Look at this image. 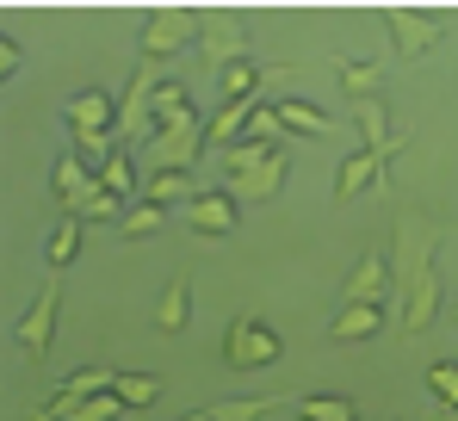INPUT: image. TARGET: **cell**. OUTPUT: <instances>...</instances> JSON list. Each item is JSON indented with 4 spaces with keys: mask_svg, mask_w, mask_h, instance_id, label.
Listing matches in <instances>:
<instances>
[{
    "mask_svg": "<svg viewBox=\"0 0 458 421\" xmlns=\"http://www.w3.org/2000/svg\"><path fill=\"white\" fill-rule=\"evenodd\" d=\"M211 421H273V403L267 397H229L211 409Z\"/></svg>",
    "mask_w": 458,
    "mask_h": 421,
    "instance_id": "obj_29",
    "label": "cell"
},
{
    "mask_svg": "<svg viewBox=\"0 0 458 421\" xmlns=\"http://www.w3.org/2000/svg\"><path fill=\"white\" fill-rule=\"evenodd\" d=\"M199 50L217 63V74H224L229 63H242V25H235V19H205V38H199Z\"/></svg>",
    "mask_w": 458,
    "mask_h": 421,
    "instance_id": "obj_19",
    "label": "cell"
},
{
    "mask_svg": "<svg viewBox=\"0 0 458 421\" xmlns=\"http://www.w3.org/2000/svg\"><path fill=\"white\" fill-rule=\"evenodd\" d=\"M279 353H285L279 329H267L260 316L229 322V335H224V365H229V372H260V365H273Z\"/></svg>",
    "mask_w": 458,
    "mask_h": 421,
    "instance_id": "obj_3",
    "label": "cell"
},
{
    "mask_svg": "<svg viewBox=\"0 0 458 421\" xmlns=\"http://www.w3.org/2000/svg\"><path fill=\"white\" fill-rule=\"evenodd\" d=\"M273 112H279V125H285L292 137H322V131H328V112H322V106H310V99H298V93L273 99Z\"/></svg>",
    "mask_w": 458,
    "mask_h": 421,
    "instance_id": "obj_21",
    "label": "cell"
},
{
    "mask_svg": "<svg viewBox=\"0 0 458 421\" xmlns=\"http://www.w3.org/2000/svg\"><path fill=\"white\" fill-rule=\"evenodd\" d=\"M124 416V403H118V391H106V397H87L69 421H118Z\"/></svg>",
    "mask_w": 458,
    "mask_h": 421,
    "instance_id": "obj_33",
    "label": "cell"
},
{
    "mask_svg": "<svg viewBox=\"0 0 458 421\" xmlns=\"http://www.w3.org/2000/svg\"><path fill=\"white\" fill-rule=\"evenodd\" d=\"M186 316H192V273H174V285H167L161 304H155V322H161V335H180Z\"/></svg>",
    "mask_w": 458,
    "mask_h": 421,
    "instance_id": "obj_20",
    "label": "cell"
},
{
    "mask_svg": "<svg viewBox=\"0 0 458 421\" xmlns=\"http://www.w3.org/2000/svg\"><path fill=\"white\" fill-rule=\"evenodd\" d=\"M384 25H390V38H396L403 56H428V50H434V19H428V13H415V6H390Z\"/></svg>",
    "mask_w": 458,
    "mask_h": 421,
    "instance_id": "obj_12",
    "label": "cell"
},
{
    "mask_svg": "<svg viewBox=\"0 0 458 421\" xmlns=\"http://www.w3.org/2000/svg\"><path fill=\"white\" fill-rule=\"evenodd\" d=\"M69 131H75V155L106 161L112 155V131H118V99L106 87H87L69 99Z\"/></svg>",
    "mask_w": 458,
    "mask_h": 421,
    "instance_id": "obj_2",
    "label": "cell"
},
{
    "mask_svg": "<svg viewBox=\"0 0 458 421\" xmlns=\"http://www.w3.org/2000/svg\"><path fill=\"white\" fill-rule=\"evenodd\" d=\"M0 74H19V44L13 38H0Z\"/></svg>",
    "mask_w": 458,
    "mask_h": 421,
    "instance_id": "obj_35",
    "label": "cell"
},
{
    "mask_svg": "<svg viewBox=\"0 0 458 421\" xmlns=\"http://www.w3.org/2000/svg\"><path fill=\"white\" fill-rule=\"evenodd\" d=\"M199 149H205V118H186V125H167V131H155V137H149V161H155V168H180V174H192Z\"/></svg>",
    "mask_w": 458,
    "mask_h": 421,
    "instance_id": "obj_7",
    "label": "cell"
},
{
    "mask_svg": "<svg viewBox=\"0 0 458 421\" xmlns=\"http://www.w3.org/2000/svg\"><path fill=\"white\" fill-rule=\"evenodd\" d=\"M161 223H167V210H161V205H149V199H143V205H131V217H124L118 229H124V236L137 242V236H155Z\"/></svg>",
    "mask_w": 458,
    "mask_h": 421,
    "instance_id": "obj_32",
    "label": "cell"
},
{
    "mask_svg": "<svg viewBox=\"0 0 458 421\" xmlns=\"http://www.w3.org/2000/svg\"><path fill=\"white\" fill-rule=\"evenodd\" d=\"M248 137H260V142H273V149H279V142H292V131L279 125V112H273V106H260V112H254V125H248Z\"/></svg>",
    "mask_w": 458,
    "mask_h": 421,
    "instance_id": "obj_34",
    "label": "cell"
},
{
    "mask_svg": "<svg viewBox=\"0 0 458 421\" xmlns=\"http://www.w3.org/2000/svg\"><path fill=\"white\" fill-rule=\"evenodd\" d=\"M254 112H260V99H224L217 118L205 125V142H217V149L242 142V137H248V125H254Z\"/></svg>",
    "mask_w": 458,
    "mask_h": 421,
    "instance_id": "obj_17",
    "label": "cell"
},
{
    "mask_svg": "<svg viewBox=\"0 0 458 421\" xmlns=\"http://www.w3.org/2000/svg\"><path fill=\"white\" fill-rule=\"evenodd\" d=\"M199 193H205V186H192V174H180V168H149V180H143V199H149V205H192V199H199Z\"/></svg>",
    "mask_w": 458,
    "mask_h": 421,
    "instance_id": "obj_14",
    "label": "cell"
},
{
    "mask_svg": "<svg viewBox=\"0 0 458 421\" xmlns=\"http://www.w3.org/2000/svg\"><path fill=\"white\" fill-rule=\"evenodd\" d=\"M235 217H242V205L229 199L224 186H211V193H199L192 205L180 210V223H186L192 236H211V242H224L229 229H235Z\"/></svg>",
    "mask_w": 458,
    "mask_h": 421,
    "instance_id": "obj_8",
    "label": "cell"
},
{
    "mask_svg": "<svg viewBox=\"0 0 458 421\" xmlns=\"http://www.w3.org/2000/svg\"><path fill=\"white\" fill-rule=\"evenodd\" d=\"M428 391H434V403H440V409H458V359L428 365Z\"/></svg>",
    "mask_w": 458,
    "mask_h": 421,
    "instance_id": "obj_30",
    "label": "cell"
},
{
    "mask_svg": "<svg viewBox=\"0 0 458 421\" xmlns=\"http://www.w3.org/2000/svg\"><path fill=\"white\" fill-rule=\"evenodd\" d=\"M353 118H360V137H366V149H372L378 161H390V155L409 142V137H390V118H384L378 93H372V99H353Z\"/></svg>",
    "mask_w": 458,
    "mask_h": 421,
    "instance_id": "obj_13",
    "label": "cell"
},
{
    "mask_svg": "<svg viewBox=\"0 0 458 421\" xmlns=\"http://www.w3.org/2000/svg\"><path fill=\"white\" fill-rule=\"evenodd\" d=\"M390 285H396V322H403V335H421L434 322V310H440V297H434V223L421 210H403V223H396Z\"/></svg>",
    "mask_w": 458,
    "mask_h": 421,
    "instance_id": "obj_1",
    "label": "cell"
},
{
    "mask_svg": "<svg viewBox=\"0 0 458 421\" xmlns=\"http://www.w3.org/2000/svg\"><path fill=\"white\" fill-rule=\"evenodd\" d=\"M384 180V161L372 155V149H353L341 168H335V199H360L366 186H378Z\"/></svg>",
    "mask_w": 458,
    "mask_h": 421,
    "instance_id": "obj_15",
    "label": "cell"
},
{
    "mask_svg": "<svg viewBox=\"0 0 458 421\" xmlns=\"http://www.w3.org/2000/svg\"><path fill=\"white\" fill-rule=\"evenodd\" d=\"M335 81H341L353 99H372V93H378V63H335Z\"/></svg>",
    "mask_w": 458,
    "mask_h": 421,
    "instance_id": "obj_28",
    "label": "cell"
},
{
    "mask_svg": "<svg viewBox=\"0 0 458 421\" xmlns=\"http://www.w3.org/2000/svg\"><path fill=\"white\" fill-rule=\"evenodd\" d=\"M229 199L235 205H267L273 193H285V155H273V161H260V168H248V174H235V180H224Z\"/></svg>",
    "mask_w": 458,
    "mask_h": 421,
    "instance_id": "obj_11",
    "label": "cell"
},
{
    "mask_svg": "<svg viewBox=\"0 0 458 421\" xmlns=\"http://www.w3.org/2000/svg\"><path fill=\"white\" fill-rule=\"evenodd\" d=\"M384 297H396V285H390V261L366 248L360 267H353L347 285H341V304H384Z\"/></svg>",
    "mask_w": 458,
    "mask_h": 421,
    "instance_id": "obj_10",
    "label": "cell"
},
{
    "mask_svg": "<svg viewBox=\"0 0 458 421\" xmlns=\"http://www.w3.org/2000/svg\"><path fill=\"white\" fill-rule=\"evenodd\" d=\"M56 310H63V291H56V285H44V291L31 297V310L19 316L13 341H19V353H25V359H44L50 335H56Z\"/></svg>",
    "mask_w": 458,
    "mask_h": 421,
    "instance_id": "obj_6",
    "label": "cell"
},
{
    "mask_svg": "<svg viewBox=\"0 0 458 421\" xmlns=\"http://www.w3.org/2000/svg\"><path fill=\"white\" fill-rule=\"evenodd\" d=\"M298 421H360V409L347 397H304L298 403Z\"/></svg>",
    "mask_w": 458,
    "mask_h": 421,
    "instance_id": "obj_27",
    "label": "cell"
},
{
    "mask_svg": "<svg viewBox=\"0 0 458 421\" xmlns=\"http://www.w3.org/2000/svg\"><path fill=\"white\" fill-rule=\"evenodd\" d=\"M99 186H106V193H118L124 205H143V180H137V161H131L124 149H112V155L99 161Z\"/></svg>",
    "mask_w": 458,
    "mask_h": 421,
    "instance_id": "obj_18",
    "label": "cell"
},
{
    "mask_svg": "<svg viewBox=\"0 0 458 421\" xmlns=\"http://www.w3.org/2000/svg\"><path fill=\"white\" fill-rule=\"evenodd\" d=\"M186 118H199V112H192V93H186L180 81H167V87L155 93V131H167V125H186Z\"/></svg>",
    "mask_w": 458,
    "mask_h": 421,
    "instance_id": "obj_22",
    "label": "cell"
},
{
    "mask_svg": "<svg viewBox=\"0 0 458 421\" xmlns=\"http://www.w3.org/2000/svg\"><path fill=\"white\" fill-rule=\"evenodd\" d=\"M50 193H56L63 217H81V210H87V199L99 193V174H93L81 155H63V161L50 168Z\"/></svg>",
    "mask_w": 458,
    "mask_h": 421,
    "instance_id": "obj_9",
    "label": "cell"
},
{
    "mask_svg": "<svg viewBox=\"0 0 458 421\" xmlns=\"http://www.w3.org/2000/svg\"><path fill=\"white\" fill-rule=\"evenodd\" d=\"M106 391H118V372H112V365H87V372H69V378L50 391V403H44V409H38L31 421H69L81 403H87V397H106Z\"/></svg>",
    "mask_w": 458,
    "mask_h": 421,
    "instance_id": "obj_4",
    "label": "cell"
},
{
    "mask_svg": "<svg viewBox=\"0 0 458 421\" xmlns=\"http://www.w3.org/2000/svg\"><path fill=\"white\" fill-rule=\"evenodd\" d=\"M192 13H180V6H161V13H149L143 19V56L149 63H167V56H180L186 44H192Z\"/></svg>",
    "mask_w": 458,
    "mask_h": 421,
    "instance_id": "obj_5",
    "label": "cell"
},
{
    "mask_svg": "<svg viewBox=\"0 0 458 421\" xmlns=\"http://www.w3.org/2000/svg\"><path fill=\"white\" fill-rule=\"evenodd\" d=\"M186 421H211V409H199V416H186Z\"/></svg>",
    "mask_w": 458,
    "mask_h": 421,
    "instance_id": "obj_36",
    "label": "cell"
},
{
    "mask_svg": "<svg viewBox=\"0 0 458 421\" xmlns=\"http://www.w3.org/2000/svg\"><path fill=\"white\" fill-rule=\"evenodd\" d=\"M75 254H81V217H63V223L50 229V242H44V261H50L56 273H63V267H69Z\"/></svg>",
    "mask_w": 458,
    "mask_h": 421,
    "instance_id": "obj_24",
    "label": "cell"
},
{
    "mask_svg": "<svg viewBox=\"0 0 458 421\" xmlns=\"http://www.w3.org/2000/svg\"><path fill=\"white\" fill-rule=\"evenodd\" d=\"M384 329V304H341L328 322V341H372Z\"/></svg>",
    "mask_w": 458,
    "mask_h": 421,
    "instance_id": "obj_16",
    "label": "cell"
},
{
    "mask_svg": "<svg viewBox=\"0 0 458 421\" xmlns=\"http://www.w3.org/2000/svg\"><path fill=\"white\" fill-rule=\"evenodd\" d=\"M453 310H458V297H453Z\"/></svg>",
    "mask_w": 458,
    "mask_h": 421,
    "instance_id": "obj_37",
    "label": "cell"
},
{
    "mask_svg": "<svg viewBox=\"0 0 458 421\" xmlns=\"http://www.w3.org/2000/svg\"><path fill=\"white\" fill-rule=\"evenodd\" d=\"M217 81H224V99H260V93H254V87H260V63H248V56L229 63Z\"/></svg>",
    "mask_w": 458,
    "mask_h": 421,
    "instance_id": "obj_26",
    "label": "cell"
},
{
    "mask_svg": "<svg viewBox=\"0 0 458 421\" xmlns=\"http://www.w3.org/2000/svg\"><path fill=\"white\" fill-rule=\"evenodd\" d=\"M155 397H161V378H149V372H118V403L124 409H149Z\"/></svg>",
    "mask_w": 458,
    "mask_h": 421,
    "instance_id": "obj_25",
    "label": "cell"
},
{
    "mask_svg": "<svg viewBox=\"0 0 458 421\" xmlns=\"http://www.w3.org/2000/svg\"><path fill=\"white\" fill-rule=\"evenodd\" d=\"M279 149L273 142H260V137H242V142H229L224 149V180H235V174H248V168H260V161H273Z\"/></svg>",
    "mask_w": 458,
    "mask_h": 421,
    "instance_id": "obj_23",
    "label": "cell"
},
{
    "mask_svg": "<svg viewBox=\"0 0 458 421\" xmlns=\"http://www.w3.org/2000/svg\"><path fill=\"white\" fill-rule=\"evenodd\" d=\"M124 217H131V205H124L118 193H106V186H99V193L87 199V210H81V223H124Z\"/></svg>",
    "mask_w": 458,
    "mask_h": 421,
    "instance_id": "obj_31",
    "label": "cell"
}]
</instances>
